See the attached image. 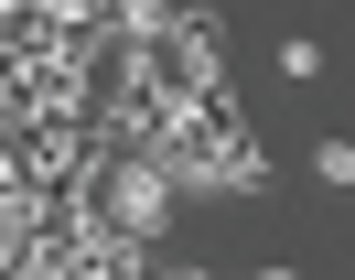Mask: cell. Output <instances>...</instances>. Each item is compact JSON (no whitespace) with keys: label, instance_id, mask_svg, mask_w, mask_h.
I'll return each mask as SVG.
<instances>
[{"label":"cell","instance_id":"6da1fadb","mask_svg":"<svg viewBox=\"0 0 355 280\" xmlns=\"http://www.w3.org/2000/svg\"><path fill=\"white\" fill-rule=\"evenodd\" d=\"M312 183H334V194H355V140H312Z\"/></svg>","mask_w":355,"mask_h":280},{"label":"cell","instance_id":"3957f363","mask_svg":"<svg viewBox=\"0 0 355 280\" xmlns=\"http://www.w3.org/2000/svg\"><path fill=\"white\" fill-rule=\"evenodd\" d=\"M248 280H302V270H291V258H269V270H248Z\"/></svg>","mask_w":355,"mask_h":280},{"label":"cell","instance_id":"7a4b0ae2","mask_svg":"<svg viewBox=\"0 0 355 280\" xmlns=\"http://www.w3.org/2000/svg\"><path fill=\"white\" fill-rule=\"evenodd\" d=\"M280 76L312 86V76H323V43H312V33H280Z\"/></svg>","mask_w":355,"mask_h":280}]
</instances>
